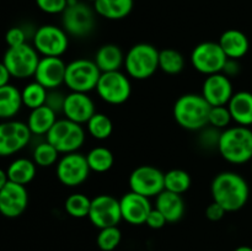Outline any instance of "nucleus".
Listing matches in <instances>:
<instances>
[{"instance_id":"nucleus-1","label":"nucleus","mask_w":252,"mask_h":251,"mask_svg":"<svg viewBox=\"0 0 252 251\" xmlns=\"http://www.w3.org/2000/svg\"><path fill=\"white\" fill-rule=\"evenodd\" d=\"M211 194L214 202L228 212H238L246 206L250 198V187L240 174L221 171L211 184Z\"/></svg>"},{"instance_id":"nucleus-2","label":"nucleus","mask_w":252,"mask_h":251,"mask_svg":"<svg viewBox=\"0 0 252 251\" xmlns=\"http://www.w3.org/2000/svg\"><path fill=\"white\" fill-rule=\"evenodd\" d=\"M225 161L243 165L252 160V130L250 127L233 126L221 130L217 149Z\"/></svg>"},{"instance_id":"nucleus-3","label":"nucleus","mask_w":252,"mask_h":251,"mask_svg":"<svg viewBox=\"0 0 252 251\" xmlns=\"http://www.w3.org/2000/svg\"><path fill=\"white\" fill-rule=\"evenodd\" d=\"M211 107L202 94H184L175 101L172 115L180 127L194 132L208 126Z\"/></svg>"},{"instance_id":"nucleus-4","label":"nucleus","mask_w":252,"mask_h":251,"mask_svg":"<svg viewBox=\"0 0 252 251\" xmlns=\"http://www.w3.org/2000/svg\"><path fill=\"white\" fill-rule=\"evenodd\" d=\"M159 52L150 43H137L125 56V69L129 78L147 80L159 69Z\"/></svg>"},{"instance_id":"nucleus-5","label":"nucleus","mask_w":252,"mask_h":251,"mask_svg":"<svg viewBox=\"0 0 252 251\" xmlns=\"http://www.w3.org/2000/svg\"><path fill=\"white\" fill-rule=\"evenodd\" d=\"M86 132L83 125L69 121L66 118H58L46 134V140L51 143L61 154L75 153L85 143Z\"/></svg>"},{"instance_id":"nucleus-6","label":"nucleus","mask_w":252,"mask_h":251,"mask_svg":"<svg viewBox=\"0 0 252 251\" xmlns=\"http://www.w3.org/2000/svg\"><path fill=\"white\" fill-rule=\"evenodd\" d=\"M101 70L94 59L78 58L66 64L64 85L73 93L89 94L95 90Z\"/></svg>"},{"instance_id":"nucleus-7","label":"nucleus","mask_w":252,"mask_h":251,"mask_svg":"<svg viewBox=\"0 0 252 251\" xmlns=\"http://www.w3.org/2000/svg\"><path fill=\"white\" fill-rule=\"evenodd\" d=\"M95 10L79 0H68V6L62 12V27L69 36L83 38L95 29Z\"/></svg>"},{"instance_id":"nucleus-8","label":"nucleus","mask_w":252,"mask_h":251,"mask_svg":"<svg viewBox=\"0 0 252 251\" xmlns=\"http://www.w3.org/2000/svg\"><path fill=\"white\" fill-rule=\"evenodd\" d=\"M39 59L41 57L34 47L25 43L19 47H9L1 62L7 68L11 78L25 80L34 75Z\"/></svg>"},{"instance_id":"nucleus-9","label":"nucleus","mask_w":252,"mask_h":251,"mask_svg":"<svg viewBox=\"0 0 252 251\" xmlns=\"http://www.w3.org/2000/svg\"><path fill=\"white\" fill-rule=\"evenodd\" d=\"M96 93L98 97L108 105H122L132 94L129 76L121 70L101 73Z\"/></svg>"},{"instance_id":"nucleus-10","label":"nucleus","mask_w":252,"mask_h":251,"mask_svg":"<svg viewBox=\"0 0 252 251\" xmlns=\"http://www.w3.org/2000/svg\"><path fill=\"white\" fill-rule=\"evenodd\" d=\"M32 46L42 57H62L69 47V34L56 25L39 26L32 36Z\"/></svg>"},{"instance_id":"nucleus-11","label":"nucleus","mask_w":252,"mask_h":251,"mask_svg":"<svg viewBox=\"0 0 252 251\" xmlns=\"http://www.w3.org/2000/svg\"><path fill=\"white\" fill-rule=\"evenodd\" d=\"M86 155L81 153H69L59 157L56 165V175L58 181L65 187H78L90 176Z\"/></svg>"},{"instance_id":"nucleus-12","label":"nucleus","mask_w":252,"mask_h":251,"mask_svg":"<svg viewBox=\"0 0 252 251\" xmlns=\"http://www.w3.org/2000/svg\"><path fill=\"white\" fill-rule=\"evenodd\" d=\"M189 59L192 66L198 73L208 76L212 74L221 73L228 57L225 56L218 42L206 41L194 47Z\"/></svg>"},{"instance_id":"nucleus-13","label":"nucleus","mask_w":252,"mask_h":251,"mask_svg":"<svg viewBox=\"0 0 252 251\" xmlns=\"http://www.w3.org/2000/svg\"><path fill=\"white\" fill-rule=\"evenodd\" d=\"M32 133L27 123L16 120L0 122V157H6L29 145Z\"/></svg>"},{"instance_id":"nucleus-14","label":"nucleus","mask_w":252,"mask_h":251,"mask_svg":"<svg viewBox=\"0 0 252 251\" xmlns=\"http://www.w3.org/2000/svg\"><path fill=\"white\" fill-rule=\"evenodd\" d=\"M164 174L152 165H140L129 175L128 184L130 191L152 198L164 191Z\"/></svg>"},{"instance_id":"nucleus-15","label":"nucleus","mask_w":252,"mask_h":251,"mask_svg":"<svg viewBox=\"0 0 252 251\" xmlns=\"http://www.w3.org/2000/svg\"><path fill=\"white\" fill-rule=\"evenodd\" d=\"M88 218L97 229L118 226L122 220L120 199L111 194H98L91 198Z\"/></svg>"},{"instance_id":"nucleus-16","label":"nucleus","mask_w":252,"mask_h":251,"mask_svg":"<svg viewBox=\"0 0 252 251\" xmlns=\"http://www.w3.org/2000/svg\"><path fill=\"white\" fill-rule=\"evenodd\" d=\"M29 206L26 186L9 181L0 189V214L6 218H17Z\"/></svg>"},{"instance_id":"nucleus-17","label":"nucleus","mask_w":252,"mask_h":251,"mask_svg":"<svg viewBox=\"0 0 252 251\" xmlns=\"http://www.w3.org/2000/svg\"><path fill=\"white\" fill-rule=\"evenodd\" d=\"M66 64L61 57H41L33 78L47 90H56L64 84Z\"/></svg>"},{"instance_id":"nucleus-18","label":"nucleus","mask_w":252,"mask_h":251,"mask_svg":"<svg viewBox=\"0 0 252 251\" xmlns=\"http://www.w3.org/2000/svg\"><path fill=\"white\" fill-rule=\"evenodd\" d=\"M122 220L130 225H142L147 221L148 216L153 209L150 198L129 191L120 198Z\"/></svg>"},{"instance_id":"nucleus-19","label":"nucleus","mask_w":252,"mask_h":251,"mask_svg":"<svg viewBox=\"0 0 252 251\" xmlns=\"http://www.w3.org/2000/svg\"><path fill=\"white\" fill-rule=\"evenodd\" d=\"M202 96L207 102L213 106H226L234 95L231 79L223 73L212 74L206 76L202 85Z\"/></svg>"},{"instance_id":"nucleus-20","label":"nucleus","mask_w":252,"mask_h":251,"mask_svg":"<svg viewBox=\"0 0 252 251\" xmlns=\"http://www.w3.org/2000/svg\"><path fill=\"white\" fill-rule=\"evenodd\" d=\"M62 113L66 120L73 121L79 125H86L88 121L96 113L95 102L88 94L70 91L66 94Z\"/></svg>"},{"instance_id":"nucleus-21","label":"nucleus","mask_w":252,"mask_h":251,"mask_svg":"<svg viewBox=\"0 0 252 251\" xmlns=\"http://www.w3.org/2000/svg\"><path fill=\"white\" fill-rule=\"evenodd\" d=\"M155 208L161 212L167 223H177L185 216L186 204L182 194L164 189L155 197Z\"/></svg>"},{"instance_id":"nucleus-22","label":"nucleus","mask_w":252,"mask_h":251,"mask_svg":"<svg viewBox=\"0 0 252 251\" xmlns=\"http://www.w3.org/2000/svg\"><path fill=\"white\" fill-rule=\"evenodd\" d=\"M219 46L229 59H241L250 49V41L248 36L240 30L230 29L221 33L218 41Z\"/></svg>"},{"instance_id":"nucleus-23","label":"nucleus","mask_w":252,"mask_h":251,"mask_svg":"<svg viewBox=\"0 0 252 251\" xmlns=\"http://www.w3.org/2000/svg\"><path fill=\"white\" fill-rule=\"evenodd\" d=\"M226 106L233 118V122L244 127L252 126V93L249 91L234 93Z\"/></svg>"},{"instance_id":"nucleus-24","label":"nucleus","mask_w":252,"mask_h":251,"mask_svg":"<svg viewBox=\"0 0 252 251\" xmlns=\"http://www.w3.org/2000/svg\"><path fill=\"white\" fill-rule=\"evenodd\" d=\"M125 56L126 54H123L122 49L117 44L106 43L96 51L94 62L101 73L116 71L121 70V68L125 65Z\"/></svg>"},{"instance_id":"nucleus-25","label":"nucleus","mask_w":252,"mask_h":251,"mask_svg":"<svg viewBox=\"0 0 252 251\" xmlns=\"http://www.w3.org/2000/svg\"><path fill=\"white\" fill-rule=\"evenodd\" d=\"M57 113L47 105L31 110L29 117H27V126L31 130L32 135H44L51 130L54 123L57 122Z\"/></svg>"},{"instance_id":"nucleus-26","label":"nucleus","mask_w":252,"mask_h":251,"mask_svg":"<svg viewBox=\"0 0 252 251\" xmlns=\"http://www.w3.org/2000/svg\"><path fill=\"white\" fill-rule=\"evenodd\" d=\"M22 106L21 90L11 84L0 88V120H14Z\"/></svg>"},{"instance_id":"nucleus-27","label":"nucleus","mask_w":252,"mask_h":251,"mask_svg":"<svg viewBox=\"0 0 252 251\" xmlns=\"http://www.w3.org/2000/svg\"><path fill=\"white\" fill-rule=\"evenodd\" d=\"M133 0H96L94 10L98 16L107 20H122L130 14Z\"/></svg>"},{"instance_id":"nucleus-28","label":"nucleus","mask_w":252,"mask_h":251,"mask_svg":"<svg viewBox=\"0 0 252 251\" xmlns=\"http://www.w3.org/2000/svg\"><path fill=\"white\" fill-rule=\"evenodd\" d=\"M9 181L19 185H29L34 179L37 172V165L33 160L27 157H17L10 162L6 169Z\"/></svg>"},{"instance_id":"nucleus-29","label":"nucleus","mask_w":252,"mask_h":251,"mask_svg":"<svg viewBox=\"0 0 252 251\" xmlns=\"http://www.w3.org/2000/svg\"><path fill=\"white\" fill-rule=\"evenodd\" d=\"M89 167L91 171L103 174L112 169L115 164L113 153L106 147H95L86 154Z\"/></svg>"},{"instance_id":"nucleus-30","label":"nucleus","mask_w":252,"mask_h":251,"mask_svg":"<svg viewBox=\"0 0 252 251\" xmlns=\"http://www.w3.org/2000/svg\"><path fill=\"white\" fill-rule=\"evenodd\" d=\"M185 66V57L176 49L166 48L159 52V69L167 75H177Z\"/></svg>"},{"instance_id":"nucleus-31","label":"nucleus","mask_w":252,"mask_h":251,"mask_svg":"<svg viewBox=\"0 0 252 251\" xmlns=\"http://www.w3.org/2000/svg\"><path fill=\"white\" fill-rule=\"evenodd\" d=\"M192 185V179L182 169H172L164 174V189L177 194L186 193Z\"/></svg>"},{"instance_id":"nucleus-32","label":"nucleus","mask_w":252,"mask_h":251,"mask_svg":"<svg viewBox=\"0 0 252 251\" xmlns=\"http://www.w3.org/2000/svg\"><path fill=\"white\" fill-rule=\"evenodd\" d=\"M47 95H48V90L39 83H37L36 80H33L26 84L21 90L22 105L29 110L41 107V106L46 105Z\"/></svg>"},{"instance_id":"nucleus-33","label":"nucleus","mask_w":252,"mask_h":251,"mask_svg":"<svg viewBox=\"0 0 252 251\" xmlns=\"http://www.w3.org/2000/svg\"><path fill=\"white\" fill-rule=\"evenodd\" d=\"M88 133L96 140H105L113 132V123L107 115L96 112L86 123Z\"/></svg>"},{"instance_id":"nucleus-34","label":"nucleus","mask_w":252,"mask_h":251,"mask_svg":"<svg viewBox=\"0 0 252 251\" xmlns=\"http://www.w3.org/2000/svg\"><path fill=\"white\" fill-rule=\"evenodd\" d=\"M91 207V198H89L86 194L84 193H76L70 194L68 198L64 202V209L66 213L73 218H86L89 216Z\"/></svg>"},{"instance_id":"nucleus-35","label":"nucleus","mask_w":252,"mask_h":251,"mask_svg":"<svg viewBox=\"0 0 252 251\" xmlns=\"http://www.w3.org/2000/svg\"><path fill=\"white\" fill-rule=\"evenodd\" d=\"M61 153L47 140H43L37 144L33 149L32 160L39 167H49L52 165H57Z\"/></svg>"},{"instance_id":"nucleus-36","label":"nucleus","mask_w":252,"mask_h":251,"mask_svg":"<svg viewBox=\"0 0 252 251\" xmlns=\"http://www.w3.org/2000/svg\"><path fill=\"white\" fill-rule=\"evenodd\" d=\"M122 240V233L118 226H108V228L100 229L96 238V243L100 250L113 251Z\"/></svg>"},{"instance_id":"nucleus-37","label":"nucleus","mask_w":252,"mask_h":251,"mask_svg":"<svg viewBox=\"0 0 252 251\" xmlns=\"http://www.w3.org/2000/svg\"><path fill=\"white\" fill-rule=\"evenodd\" d=\"M231 122H233V118L229 112L228 106H213V107H211L208 116V126H212L219 130H223L228 128Z\"/></svg>"},{"instance_id":"nucleus-38","label":"nucleus","mask_w":252,"mask_h":251,"mask_svg":"<svg viewBox=\"0 0 252 251\" xmlns=\"http://www.w3.org/2000/svg\"><path fill=\"white\" fill-rule=\"evenodd\" d=\"M221 130L217 129V128L212 127V126H207L203 129H201V135H199V143L203 145L206 149H218L219 138H220Z\"/></svg>"},{"instance_id":"nucleus-39","label":"nucleus","mask_w":252,"mask_h":251,"mask_svg":"<svg viewBox=\"0 0 252 251\" xmlns=\"http://www.w3.org/2000/svg\"><path fill=\"white\" fill-rule=\"evenodd\" d=\"M39 10L46 14H62L68 6V0H36Z\"/></svg>"},{"instance_id":"nucleus-40","label":"nucleus","mask_w":252,"mask_h":251,"mask_svg":"<svg viewBox=\"0 0 252 251\" xmlns=\"http://www.w3.org/2000/svg\"><path fill=\"white\" fill-rule=\"evenodd\" d=\"M27 33L22 27H11L5 33V42L9 47H19L27 43Z\"/></svg>"},{"instance_id":"nucleus-41","label":"nucleus","mask_w":252,"mask_h":251,"mask_svg":"<svg viewBox=\"0 0 252 251\" xmlns=\"http://www.w3.org/2000/svg\"><path fill=\"white\" fill-rule=\"evenodd\" d=\"M65 96L66 94H63L61 90H58V89H56V90H48L46 105L48 106L49 108H52L56 113H62L63 112Z\"/></svg>"},{"instance_id":"nucleus-42","label":"nucleus","mask_w":252,"mask_h":251,"mask_svg":"<svg viewBox=\"0 0 252 251\" xmlns=\"http://www.w3.org/2000/svg\"><path fill=\"white\" fill-rule=\"evenodd\" d=\"M166 219H165V217L162 216V213L160 211H158L157 208H153L152 211H150L149 216H148L147 218V221H145V224H147L149 228L152 229H161L164 228L165 224H166Z\"/></svg>"},{"instance_id":"nucleus-43","label":"nucleus","mask_w":252,"mask_h":251,"mask_svg":"<svg viewBox=\"0 0 252 251\" xmlns=\"http://www.w3.org/2000/svg\"><path fill=\"white\" fill-rule=\"evenodd\" d=\"M225 213V209H224L220 204H218L214 201L211 202L206 208V217L211 221H219L220 219L224 218Z\"/></svg>"},{"instance_id":"nucleus-44","label":"nucleus","mask_w":252,"mask_h":251,"mask_svg":"<svg viewBox=\"0 0 252 251\" xmlns=\"http://www.w3.org/2000/svg\"><path fill=\"white\" fill-rule=\"evenodd\" d=\"M221 73H223L224 75L228 76L229 79L238 76L239 73H240V64H239V61H236V59H229L228 58V61H226L223 70H221Z\"/></svg>"},{"instance_id":"nucleus-45","label":"nucleus","mask_w":252,"mask_h":251,"mask_svg":"<svg viewBox=\"0 0 252 251\" xmlns=\"http://www.w3.org/2000/svg\"><path fill=\"white\" fill-rule=\"evenodd\" d=\"M10 79H11V75H10L9 70L5 66V64L0 62V88L10 84Z\"/></svg>"},{"instance_id":"nucleus-46","label":"nucleus","mask_w":252,"mask_h":251,"mask_svg":"<svg viewBox=\"0 0 252 251\" xmlns=\"http://www.w3.org/2000/svg\"><path fill=\"white\" fill-rule=\"evenodd\" d=\"M7 182H9V177H7L6 170H4L0 167V189H1L2 187L7 184Z\"/></svg>"},{"instance_id":"nucleus-47","label":"nucleus","mask_w":252,"mask_h":251,"mask_svg":"<svg viewBox=\"0 0 252 251\" xmlns=\"http://www.w3.org/2000/svg\"><path fill=\"white\" fill-rule=\"evenodd\" d=\"M234 251H252V248L248 245H243V246H239V248H236Z\"/></svg>"},{"instance_id":"nucleus-48","label":"nucleus","mask_w":252,"mask_h":251,"mask_svg":"<svg viewBox=\"0 0 252 251\" xmlns=\"http://www.w3.org/2000/svg\"><path fill=\"white\" fill-rule=\"evenodd\" d=\"M88 1H91V2H95L96 0H88Z\"/></svg>"},{"instance_id":"nucleus-49","label":"nucleus","mask_w":252,"mask_h":251,"mask_svg":"<svg viewBox=\"0 0 252 251\" xmlns=\"http://www.w3.org/2000/svg\"><path fill=\"white\" fill-rule=\"evenodd\" d=\"M251 172H252V160H251Z\"/></svg>"}]
</instances>
